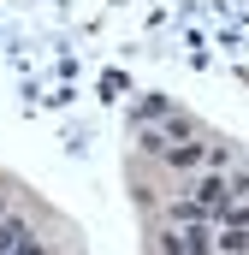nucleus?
<instances>
[{
	"instance_id": "f257e3e1",
	"label": "nucleus",
	"mask_w": 249,
	"mask_h": 255,
	"mask_svg": "<svg viewBox=\"0 0 249 255\" xmlns=\"http://www.w3.org/2000/svg\"><path fill=\"white\" fill-rule=\"evenodd\" d=\"M202 148H208L202 136H184V142H166V148H160V160H166L172 172H196V166H202Z\"/></svg>"
},
{
	"instance_id": "f03ea898",
	"label": "nucleus",
	"mask_w": 249,
	"mask_h": 255,
	"mask_svg": "<svg viewBox=\"0 0 249 255\" xmlns=\"http://www.w3.org/2000/svg\"><path fill=\"white\" fill-rule=\"evenodd\" d=\"M190 202H196L202 214H220V208H226V172H214V166H208V178L196 184V196H190Z\"/></svg>"
},
{
	"instance_id": "7ed1b4c3",
	"label": "nucleus",
	"mask_w": 249,
	"mask_h": 255,
	"mask_svg": "<svg viewBox=\"0 0 249 255\" xmlns=\"http://www.w3.org/2000/svg\"><path fill=\"white\" fill-rule=\"evenodd\" d=\"M18 238H30V226H24L18 214H0V255H12V250H18Z\"/></svg>"
},
{
	"instance_id": "20e7f679",
	"label": "nucleus",
	"mask_w": 249,
	"mask_h": 255,
	"mask_svg": "<svg viewBox=\"0 0 249 255\" xmlns=\"http://www.w3.org/2000/svg\"><path fill=\"white\" fill-rule=\"evenodd\" d=\"M166 113H172V101H166V95H148V101H136L130 119H136V125H154V119H166Z\"/></svg>"
},
{
	"instance_id": "39448f33",
	"label": "nucleus",
	"mask_w": 249,
	"mask_h": 255,
	"mask_svg": "<svg viewBox=\"0 0 249 255\" xmlns=\"http://www.w3.org/2000/svg\"><path fill=\"white\" fill-rule=\"evenodd\" d=\"M136 142H142V154H160V148H166L160 125H136Z\"/></svg>"
},
{
	"instance_id": "423d86ee",
	"label": "nucleus",
	"mask_w": 249,
	"mask_h": 255,
	"mask_svg": "<svg viewBox=\"0 0 249 255\" xmlns=\"http://www.w3.org/2000/svg\"><path fill=\"white\" fill-rule=\"evenodd\" d=\"M160 255H184V226H172V232H160Z\"/></svg>"
},
{
	"instance_id": "0eeeda50",
	"label": "nucleus",
	"mask_w": 249,
	"mask_h": 255,
	"mask_svg": "<svg viewBox=\"0 0 249 255\" xmlns=\"http://www.w3.org/2000/svg\"><path fill=\"white\" fill-rule=\"evenodd\" d=\"M12 255H48V244H30V238H18V250Z\"/></svg>"
},
{
	"instance_id": "6e6552de",
	"label": "nucleus",
	"mask_w": 249,
	"mask_h": 255,
	"mask_svg": "<svg viewBox=\"0 0 249 255\" xmlns=\"http://www.w3.org/2000/svg\"><path fill=\"white\" fill-rule=\"evenodd\" d=\"M0 214H6V196H0Z\"/></svg>"
}]
</instances>
